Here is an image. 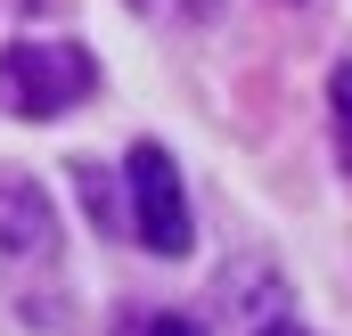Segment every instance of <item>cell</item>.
Returning a JSON list of instances; mask_svg holds the SVG:
<instances>
[{"instance_id":"1","label":"cell","mask_w":352,"mask_h":336,"mask_svg":"<svg viewBox=\"0 0 352 336\" xmlns=\"http://www.w3.org/2000/svg\"><path fill=\"white\" fill-rule=\"evenodd\" d=\"M90 83H98V66L74 41H8V58H0V98L16 115H58V107L90 98Z\"/></svg>"},{"instance_id":"6","label":"cell","mask_w":352,"mask_h":336,"mask_svg":"<svg viewBox=\"0 0 352 336\" xmlns=\"http://www.w3.org/2000/svg\"><path fill=\"white\" fill-rule=\"evenodd\" d=\"M278 336H295V328H278Z\"/></svg>"},{"instance_id":"5","label":"cell","mask_w":352,"mask_h":336,"mask_svg":"<svg viewBox=\"0 0 352 336\" xmlns=\"http://www.w3.org/2000/svg\"><path fill=\"white\" fill-rule=\"evenodd\" d=\"M148 336H197V320H173V312H164V320H156Z\"/></svg>"},{"instance_id":"2","label":"cell","mask_w":352,"mask_h":336,"mask_svg":"<svg viewBox=\"0 0 352 336\" xmlns=\"http://www.w3.org/2000/svg\"><path fill=\"white\" fill-rule=\"evenodd\" d=\"M131 213H140L148 254H188V197L164 148H131Z\"/></svg>"},{"instance_id":"3","label":"cell","mask_w":352,"mask_h":336,"mask_svg":"<svg viewBox=\"0 0 352 336\" xmlns=\"http://www.w3.org/2000/svg\"><path fill=\"white\" fill-rule=\"evenodd\" d=\"M41 246H50V197L0 172V254H41Z\"/></svg>"},{"instance_id":"4","label":"cell","mask_w":352,"mask_h":336,"mask_svg":"<svg viewBox=\"0 0 352 336\" xmlns=\"http://www.w3.org/2000/svg\"><path fill=\"white\" fill-rule=\"evenodd\" d=\"M336 140H344V165H352V66H336Z\"/></svg>"}]
</instances>
